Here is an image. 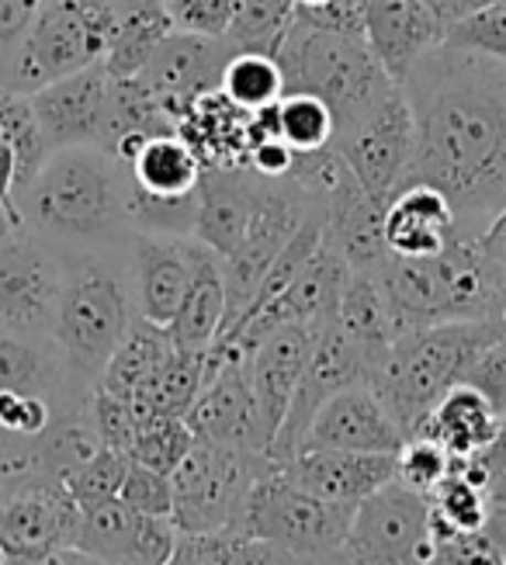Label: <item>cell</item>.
I'll return each mask as SVG.
<instances>
[{
	"mask_svg": "<svg viewBox=\"0 0 506 565\" xmlns=\"http://www.w3.org/2000/svg\"><path fill=\"white\" fill-rule=\"evenodd\" d=\"M413 160L402 184L438 188L457 236H482L506 205V63L438 45L402 81Z\"/></svg>",
	"mask_w": 506,
	"mask_h": 565,
	"instance_id": "6da1fadb",
	"label": "cell"
},
{
	"mask_svg": "<svg viewBox=\"0 0 506 565\" xmlns=\"http://www.w3.org/2000/svg\"><path fill=\"white\" fill-rule=\"evenodd\" d=\"M29 233L60 254L126 250L132 239L126 167L101 146H66L50 153L14 199Z\"/></svg>",
	"mask_w": 506,
	"mask_h": 565,
	"instance_id": "7a4b0ae2",
	"label": "cell"
},
{
	"mask_svg": "<svg viewBox=\"0 0 506 565\" xmlns=\"http://www.w3.org/2000/svg\"><path fill=\"white\" fill-rule=\"evenodd\" d=\"M122 250L63 254V288L53 319V343L63 354L66 372L84 382H98L108 358L136 323L132 281Z\"/></svg>",
	"mask_w": 506,
	"mask_h": 565,
	"instance_id": "3957f363",
	"label": "cell"
},
{
	"mask_svg": "<svg viewBox=\"0 0 506 565\" xmlns=\"http://www.w3.org/2000/svg\"><path fill=\"white\" fill-rule=\"evenodd\" d=\"M499 319H454L423 330H409L396 337L389 354L381 358L368 388L392 413V420L413 434L451 385L465 379L472 361L503 340Z\"/></svg>",
	"mask_w": 506,
	"mask_h": 565,
	"instance_id": "277c9868",
	"label": "cell"
},
{
	"mask_svg": "<svg viewBox=\"0 0 506 565\" xmlns=\"http://www.w3.org/2000/svg\"><path fill=\"white\" fill-rule=\"evenodd\" d=\"M274 60L284 77V94H312L323 102L336 132L375 111L396 87L365 39L309 29L302 21L288 24Z\"/></svg>",
	"mask_w": 506,
	"mask_h": 565,
	"instance_id": "5b68a950",
	"label": "cell"
},
{
	"mask_svg": "<svg viewBox=\"0 0 506 565\" xmlns=\"http://www.w3.org/2000/svg\"><path fill=\"white\" fill-rule=\"evenodd\" d=\"M115 0H45L32 29L0 60V87L35 94L94 63H105L118 24Z\"/></svg>",
	"mask_w": 506,
	"mask_h": 565,
	"instance_id": "8992f818",
	"label": "cell"
},
{
	"mask_svg": "<svg viewBox=\"0 0 506 565\" xmlns=\"http://www.w3.org/2000/svg\"><path fill=\"white\" fill-rule=\"evenodd\" d=\"M274 472L263 451L223 448L195 437V445L174 469V513L181 534H219L236 531L254 486Z\"/></svg>",
	"mask_w": 506,
	"mask_h": 565,
	"instance_id": "52a82bcc",
	"label": "cell"
},
{
	"mask_svg": "<svg viewBox=\"0 0 506 565\" xmlns=\"http://www.w3.org/2000/svg\"><path fill=\"white\" fill-rule=\"evenodd\" d=\"M351 518L354 507L309 497L274 469L254 486L236 534H250L305 562H320L344 548Z\"/></svg>",
	"mask_w": 506,
	"mask_h": 565,
	"instance_id": "ba28073f",
	"label": "cell"
},
{
	"mask_svg": "<svg viewBox=\"0 0 506 565\" xmlns=\"http://www.w3.org/2000/svg\"><path fill=\"white\" fill-rule=\"evenodd\" d=\"M433 552L427 497L396 479L354 507L341 548L347 565H430Z\"/></svg>",
	"mask_w": 506,
	"mask_h": 565,
	"instance_id": "9c48e42d",
	"label": "cell"
},
{
	"mask_svg": "<svg viewBox=\"0 0 506 565\" xmlns=\"http://www.w3.org/2000/svg\"><path fill=\"white\" fill-rule=\"evenodd\" d=\"M333 150L368 199L389 205L413 160V111H409L402 84H396L375 111L336 132Z\"/></svg>",
	"mask_w": 506,
	"mask_h": 565,
	"instance_id": "30bf717a",
	"label": "cell"
},
{
	"mask_svg": "<svg viewBox=\"0 0 506 565\" xmlns=\"http://www.w3.org/2000/svg\"><path fill=\"white\" fill-rule=\"evenodd\" d=\"M63 288V254L18 230L0 239V330L50 337Z\"/></svg>",
	"mask_w": 506,
	"mask_h": 565,
	"instance_id": "8fae6325",
	"label": "cell"
},
{
	"mask_svg": "<svg viewBox=\"0 0 506 565\" xmlns=\"http://www.w3.org/2000/svg\"><path fill=\"white\" fill-rule=\"evenodd\" d=\"M372 375H375V361L360 351L341 327L326 323L316 333V348L309 354V364L295 385V396L288 403L284 420L268 448L274 469H281V465H288L299 455L312 416H316L336 392H344L347 385H368Z\"/></svg>",
	"mask_w": 506,
	"mask_h": 565,
	"instance_id": "7c38bea8",
	"label": "cell"
},
{
	"mask_svg": "<svg viewBox=\"0 0 506 565\" xmlns=\"http://www.w3.org/2000/svg\"><path fill=\"white\" fill-rule=\"evenodd\" d=\"M80 507L56 479L35 472L0 482V552L8 562H35L77 542Z\"/></svg>",
	"mask_w": 506,
	"mask_h": 565,
	"instance_id": "4fadbf2b",
	"label": "cell"
},
{
	"mask_svg": "<svg viewBox=\"0 0 506 565\" xmlns=\"http://www.w3.org/2000/svg\"><path fill=\"white\" fill-rule=\"evenodd\" d=\"M184 420L191 434L212 440V445L268 455V434L260 427V413H257V399L250 388L244 351L215 343L205 354V382Z\"/></svg>",
	"mask_w": 506,
	"mask_h": 565,
	"instance_id": "5bb4252c",
	"label": "cell"
},
{
	"mask_svg": "<svg viewBox=\"0 0 506 565\" xmlns=\"http://www.w3.org/2000/svg\"><path fill=\"white\" fill-rule=\"evenodd\" d=\"M351 278V267L344 264V257L336 254L330 243L323 239L316 257L305 264V271L288 285L278 299H271L263 309H257L250 319L236 327V333H229L226 340H219L223 348H236L250 354L254 343L271 333L278 327H309V330H323L326 323H333L336 306H341L344 285Z\"/></svg>",
	"mask_w": 506,
	"mask_h": 565,
	"instance_id": "9a60e30c",
	"label": "cell"
},
{
	"mask_svg": "<svg viewBox=\"0 0 506 565\" xmlns=\"http://www.w3.org/2000/svg\"><path fill=\"white\" fill-rule=\"evenodd\" d=\"M229 56H233V45L226 39L171 32L160 42L153 60L142 66L139 81L153 90L166 118H171L174 126H181L187 111L195 108L202 97L219 90Z\"/></svg>",
	"mask_w": 506,
	"mask_h": 565,
	"instance_id": "2e32d148",
	"label": "cell"
},
{
	"mask_svg": "<svg viewBox=\"0 0 506 565\" xmlns=\"http://www.w3.org/2000/svg\"><path fill=\"white\" fill-rule=\"evenodd\" d=\"M202 257V243L195 236H157L132 233L129 239V281L136 316L166 330L177 309L187 299L195 281V267Z\"/></svg>",
	"mask_w": 506,
	"mask_h": 565,
	"instance_id": "e0dca14e",
	"label": "cell"
},
{
	"mask_svg": "<svg viewBox=\"0 0 506 565\" xmlns=\"http://www.w3.org/2000/svg\"><path fill=\"white\" fill-rule=\"evenodd\" d=\"M406 430L368 385H347L312 416L299 451H360V455H396Z\"/></svg>",
	"mask_w": 506,
	"mask_h": 565,
	"instance_id": "ac0fdd59",
	"label": "cell"
},
{
	"mask_svg": "<svg viewBox=\"0 0 506 565\" xmlns=\"http://www.w3.org/2000/svg\"><path fill=\"white\" fill-rule=\"evenodd\" d=\"M108 70L94 63L63 81L45 84L29 94L35 121L50 142V153L66 146H101L105 136V108H108Z\"/></svg>",
	"mask_w": 506,
	"mask_h": 565,
	"instance_id": "d6986e66",
	"label": "cell"
},
{
	"mask_svg": "<svg viewBox=\"0 0 506 565\" xmlns=\"http://www.w3.org/2000/svg\"><path fill=\"white\" fill-rule=\"evenodd\" d=\"M365 42L396 84L427 53L444 45V21L423 0H360Z\"/></svg>",
	"mask_w": 506,
	"mask_h": 565,
	"instance_id": "ffe728a7",
	"label": "cell"
},
{
	"mask_svg": "<svg viewBox=\"0 0 506 565\" xmlns=\"http://www.w3.org/2000/svg\"><path fill=\"white\" fill-rule=\"evenodd\" d=\"M316 333L309 327H278L263 333L247 354V375L257 399L260 427L268 434V448L284 420L288 403L295 396V385L309 364V354L316 348Z\"/></svg>",
	"mask_w": 506,
	"mask_h": 565,
	"instance_id": "44dd1931",
	"label": "cell"
},
{
	"mask_svg": "<svg viewBox=\"0 0 506 565\" xmlns=\"http://www.w3.org/2000/svg\"><path fill=\"white\" fill-rule=\"evenodd\" d=\"M302 493L357 507L375 489L396 479V455H360V451H299L278 469Z\"/></svg>",
	"mask_w": 506,
	"mask_h": 565,
	"instance_id": "7402d4cb",
	"label": "cell"
},
{
	"mask_svg": "<svg viewBox=\"0 0 506 565\" xmlns=\"http://www.w3.org/2000/svg\"><path fill=\"white\" fill-rule=\"evenodd\" d=\"M260 188L263 178H257L250 167H205L198 184V218L191 236L219 257L233 254L250 226Z\"/></svg>",
	"mask_w": 506,
	"mask_h": 565,
	"instance_id": "603a6c76",
	"label": "cell"
},
{
	"mask_svg": "<svg viewBox=\"0 0 506 565\" xmlns=\"http://www.w3.org/2000/svg\"><path fill=\"white\" fill-rule=\"evenodd\" d=\"M385 250L392 257H438L457 236L451 202L430 184H402L381 215Z\"/></svg>",
	"mask_w": 506,
	"mask_h": 565,
	"instance_id": "cb8c5ba5",
	"label": "cell"
},
{
	"mask_svg": "<svg viewBox=\"0 0 506 565\" xmlns=\"http://www.w3.org/2000/svg\"><path fill=\"white\" fill-rule=\"evenodd\" d=\"M506 416L482 396L469 382L451 385L444 396L427 409L423 420L413 427V434H427L441 440L454 461L475 458L482 448H489L496 434L503 430ZM409 437V434H406Z\"/></svg>",
	"mask_w": 506,
	"mask_h": 565,
	"instance_id": "d4e9b609",
	"label": "cell"
},
{
	"mask_svg": "<svg viewBox=\"0 0 506 565\" xmlns=\"http://www.w3.org/2000/svg\"><path fill=\"white\" fill-rule=\"evenodd\" d=\"M226 319V288H223V257L212 254L202 243V257L195 267V281L187 288V299L177 309L174 323L166 327V337L177 351L208 354L223 333Z\"/></svg>",
	"mask_w": 506,
	"mask_h": 565,
	"instance_id": "484cf974",
	"label": "cell"
},
{
	"mask_svg": "<svg viewBox=\"0 0 506 565\" xmlns=\"http://www.w3.org/2000/svg\"><path fill=\"white\" fill-rule=\"evenodd\" d=\"M122 167L129 188L153 194V199H184V194H195L205 170L198 153L177 132L147 139Z\"/></svg>",
	"mask_w": 506,
	"mask_h": 565,
	"instance_id": "4316f807",
	"label": "cell"
},
{
	"mask_svg": "<svg viewBox=\"0 0 506 565\" xmlns=\"http://www.w3.org/2000/svg\"><path fill=\"white\" fill-rule=\"evenodd\" d=\"M333 323L375 361V367L381 364V358L389 354V348L399 337L396 323H392V312H389V302H385L378 281L368 271H351Z\"/></svg>",
	"mask_w": 506,
	"mask_h": 565,
	"instance_id": "83f0119b",
	"label": "cell"
},
{
	"mask_svg": "<svg viewBox=\"0 0 506 565\" xmlns=\"http://www.w3.org/2000/svg\"><path fill=\"white\" fill-rule=\"evenodd\" d=\"M177 32L171 14L160 4V0H136V4L118 11V24L111 45L105 53V70L108 77H139L142 66L153 60V53L160 49V42Z\"/></svg>",
	"mask_w": 506,
	"mask_h": 565,
	"instance_id": "f1b7e54d",
	"label": "cell"
},
{
	"mask_svg": "<svg viewBox=\"0 0 506 565\" xmlns=\"http://www.w3.org/2000/svg\"><path fill=\"white\" fill-rule=\"evenodd\" d=\"M171 351H174V343H171V337H166V330L147 323V319H136L132 330L126 333L122 343H118V351L108 358L101 379L94 385L105 388L115 399L132 403L136 392L147 385V379L166 361Z\"/></svg>",
	"mask_w": 506,
	"mask_h": 565,
	"instance_id": "f546056e",
	"label": "cell"
},
{
	"mask_svg": "<svg viewBox=\"0 0 506 565\" xmlns=\"http://www.w3.org/2000/svg\"><path fill=\"white\" fill-rule=\"evenodd\" d=\"M202 382H205V354H187L174 348L129 403L136 413V424L147 420V416H177V420H184L198 399Z\"/></svg>",
	"mask_w": 506,
	"mask_h": 565,
	"instance_id": "4dcf8cb0",
	"label": "cell"
},
{
	"mask_svg": "<svg viewBox=\"0 0 506 565\" xmlns=\"http://www.w3.org/2000/svg\"><path fill=\"white\" fill-rule=\"evenodd\" d=\"M166 565H312V562L271 542H260V537L219 531V534H181Z\"/></svg>",
	"mask_w": 506,
	"mask_h": 565,
	"instance_id": "1f68e13d",
	"label": "cell"
},
{
	"mask_svg": "<svg viewBox=\"0 0 506 565\" xmlns=\"http://www.w3.org/2000/svg\"><path fill=\"white\" fill-rule=\"evenodd\" d=\"M66 372L60 348H45V337L0 330V392L45 396Z\"/></svg>",
	"mask_w": 506,
	"mask_h": 565,
	"instance_id": "d6a6232c",
	"label": "cell"
},
{
	"mask_svg": "<svg viewBox=\"0 0 506 565\" xmlns=\"http://www.w3.org/2000/svg\"><path fill=\"white\" fill-rule=\"evenodd\" d=\"M142 513L129 510L122 500H105L80 507V524H77V542L74 548H84L98 558L136 565V531H139Z\"/></svg>",
	"mask_w": 506,
	"mask_h": 565,
	"instance_id": "836d02e7",
	"label": "cell"
},
{
	"mask_svg": "<svg viewBox=\"0 0 506 565\" xmlns=\"http://www.w3.org/2000/svg\"><path fill=\"white\" fill-rule=\"evenodd\" d=\"M427 503H430L433 534H475L486 531L493 518V503L486 497V489L475 486L465 472H457L454 465L427 493Z\"/></svg>",
	"mask_w": 506,
	"mask_h": 565,
	"instance_id": "e575fe53",
	"label": "cell"
},
{
	"mask_svg": "<svg viewBox=\"0 0 506 565\" xmlns=\"http://www.w3.org/2000/svg\"><path fill=\"white\" fill-rule=\"evenodd\" d=\"M219 94L244 115L274 108L284 97V77H281L278 60L268 53H244V49H233V56L223 70Z\"/></svg>",
	"mask_w": 506,
	"mask_h": 565,
	"instance_id": "d590c367",
	"label": "cell"
},
{
	"mask_svg": "<svg viewBox=\"0 0 506 565\" xmlns=\"http://www.w3.org/2000/svg\"><path fill=\"white\" fill-rule=\"evenodd\" d=\"M295 21V0H236V14L226 32V42L244 53L274 56L278 45Z\"/></svg>",
	"mask_w": 506,
	"mask_h": 565,
	"instance_id": "8d00e7d4",
	"label": "cell"
},
{
	"mask_svg": "<svg viewBox=\"0 0 506 565\" xmlns=\"http://www.w3.org/2000/svg\"><path fill=\"white\" fill-rule=\"evenodd\" d=\"M274 126L292 153H320L333 146L336 121L323 102L312 94H284L274 105Z\"/></svg>",
	"mask_w": 506,
	"mask_h": 565,
	"instance_id": "74e56055",
	"label": "cell"
},
{
	"mask_svg": "<svg viewBox=\"0 0 506 565\" xmlns=\"http://www.w3.org/2000/svg\"><path fill=\"white\" fill-rule=\"evenodd\" d=\"M0 132L8 136L11 150H14V163H18V191H25V184L39 174V167L50 160V142H45L32 102L25 94H4L0 97Z\"/></svg>",
	"mask_w": 506,
	"mask_h": 565,
	"instance_id": "f35d334b",
	"label": "cell"
},
{
	"mask_svg": "<svg viewBox=\"0 0 506 565\" xmlns=\"http://www.w3.org/2000/svg\"><path fill=\"white\" fill-rule=\"evenodd\" d=\"M191 445H195V434H191L187 420H177V416H147V420L136 424L129 461L147 465V469L160 476H174Z\"/></svg>",
	"mask_w": 506,
	"mask_h": 565,
	"instance_id": "ab89813d",
	"label": "cell"
},
{
	"mask_svg": "<svg viewBox=\"0 0 506 565\" xmlns=\"http://www.w3.org/2000/svg\"><path fill=\"white\" fill-rule=\"evenodd\" d=\"M126 472H129V455L101 445L84 465H77L74 472H66L60 479V486L66 489L69 500L77 507H90V503L118 500V489H122Z\"/></svg>",
	"mask_w": 506,
	"mask_h": 565,
	"instance_id": "60d3db41",
	"label": "cell"
},
{
	"mask_svg": "<svg viewBox=\"0 0 506 565\" xmlns=\"http://www.w3.org/2000/svg\"><path fill=\"white\" fill-rule=\"evenodd\" d=\"M444 45L506 63V4L493 0V4L444 24Z\"/></svg>",
	"mask_w": 506,
	"mask_h": 565,
	"instance_id": "b9f144b4",
	"label": "cell"
},
{
	"mask_svg": "<svg viewBox=\"0 0 506 565\" xmlns=\"http://www.w3.org/2000/svg\"><path fill=\"white\" fill-rule=\"evenodd\" d=\"M454 458L441 440H433L427 434H409L402 440V448L396 451V482H402L413 493H430L448 472H451Z\"/></svg>",
	"mask_w": 506,
	"mask_h": 565,
	"instance_id": "7bdbcfd3",
	"label": "cell"
},
{
	"mask_svg": "<svg viewBox=\"0 0 506 565\" xmlns=\"http://www.w3.org/2000/svg\"><path fill=\"white\" fill-rule=\"evenodd\" d=\"M118 500H122L129 510L142 513V518H171L174 513V486L171 476H160L147 465L129 461V472L122 479V489H118Z\"/></svg>",
	"mask_w": 506,
	"mask_h": 565,
	"instance_id": "ee69618b",
	"label": "cell"
},
{
	"mask_svg": "<svg viewBox=\"0 0 506 565\" xmlns=\"http://www.w3.org/2000/svg\"><path fill=\"white\" fill-rule=\"evenodd\" d=\"M87 416H90V427H94V434H98V440L105 448L129 455L132 437H136V413H132L129 403L115 399V396H108L105 388L94 385Z\"/></svg>",
	"mask_w": 506,
	"mask_h": 565,
	"instance_id": "f6af8a7d",
	"label": "cell"
},
{
	"mask_svg": "<svg viewBox=\"0 0 506 565\" xmlns=\"http://www.w3.org/2000/svg\"><path fill=\"white\" fill-rule=\"evenodd\" d=\"M163 8L171 14L177 32L226 39L233 14H236V0H171V4H163Z\"/></svg>",
	"mask_w": 506,
	"mask_h": 565,
	"instance_id": "bcb514c9",
	"label": "cell"
},
{
	"mask_svg": "<svg viewBox=\"0 0 506 565\" xmlns=\"http://www.w3.org/2000/svg\"><path fill=\"white\" fill-rule=\"evenodd\" d=\"M53 424V406L45 396L25 392H0V434L39 440Z\"/></svg>",
	"mask_w": 506,
	"mask_h": 565,
	"instance_id": "7dc6e473",
	"label": "cell"
},
{
	"mask_svg": "<svg viewBox=\"0 0 506 565\" xmlns=\"http://www.w3.org/2000/svg\"><path fill=\"white\" fill-rule=\"evenodd\" d=\"M438 552L430 565H506L503 548L489 537V531L475 534H433Z\"/></svg>",
	"mask_w": 506,
	"mask_h": 565,
	"instance_id": "c3c4849f",
	"label": "cell"
},
{
	"mask_svg": "<svg viewBox=\"0 0 506 565\" xmlns=\"http://www.w3.org/2000/svg\"><path fill=\"white\" fill-rule=\"evenodd\" d=\"M462 382L478 388L482 396H486L506 416V337L496 340L493 348H486L472 361V367L465 372Z\"/></svg>",
	"mask_w": 506,
	"mask_h": 565,
	"instance_id": "681fc988",
	"label": "cell"
},
{
	"mask_svg": "<svg viewBox=\"0 0 506 565\" xmlns=\"http://www.w3.org/2000/svg\"><path fill=\"white\" fill-rule=\"evenodd\" d=\"M295 21L309 24V29L323 32H341L365 39V21H360V0H326L316 8H295Z\"/></svg>",
	"mask_w": 506,
	"mask_h": 565,
	"instance_id": "f907efd6",
	"label": "cell"
},
{
	"mask_svg": "<svg viewBox=\"0 0 506 565\" xmlns=\"http://www.w3.org/2000/svg\"><path fill=\"white\" fill-rule=\"evenodd\" d=\"M177 524L171 518H139L136 531V565H166L177 548Z\"/></svg>",
	"mask_w": 506,
	"mask_h": 565,
	"instance_id": "816d5d0a",
	"label": "cell"
},
{
	"mask_svg": "<svg viewBox=\"0 0 506 565\" xmlns=\"http://www.w3.org/2000/svg\"><path fill=\"white\" fill-rule=\"evenodd\" d=\"M45 0H0V60L25 39Z\"/></svg>",
	"mask_w": 506,
	"mask_h": 565,
	"instance_id": "f5cc1de1",
	"label": "cell"
},
{
	"mask_svg": "<svg viewBox=\"0 0 506 565\" xmlns=\"http://www.w3.org/2000/svg\"><path fill=\"white\" fill-rule=\"evenodd\" d=\"M478 247H482V257H486L489 275L499 288V299L506 306V205L489 218V226L482 230Z\"/></svg>",
	"mask_w": 506,
	"mask_h": 565,
	"instance_id": "db71d44e",
	"label": "cell"
},
{
	"mask_svg": "<svg viewBox=\"0 0 506 565\" xmlns=\"http://www.w3.org/2000/svg\"><path fill=\"white\" fill-rule=\"evenodd\" d=\"M4 565H122V562H108V558H98L84 548L66 545V548H53L50 555H42L35 562H4Z\"/></svg>",
	"mask_w": 506,
	"mask_h": 565,
	"instance_id": "11a10c76",
	"label": "cell"
},
{
	"mask_svg": "<svg viewBox=\"0 0 506 565\" xmlns=\"http://www.w3.org/2000/svg\"><path fill=\"white\" fill-rule=\"evenodd\" d=\"M14 191H18V163H14V150H11L8 136L0 132V202L11 205V209L18 212V205H14Z\"/></svg>",
	"mask_w": 506,
	"mask_h": 565,
	"instance_id": "9f6ffc18",
	"label": "cell"
},
{
	"mask_svg": "<svg viewBox=\"0 0 506 565\" xmlns=\"http://www.w3.org/2000/svg\"><path fill=\"white\" fill-rule=\"evenodd\" d=\"M423 4L438 14L444 24H451V21H457V18H465V14H472V11H478V8H486V4H493V0H423Z\"/></svg>",
	"mask_w": 506,
	"mask_h": 565,
	"instance_id": "6f0895ef",
	"label": "cell"
},
{
	"mask_svg": "<svg viewBox=\"0 0 506 565\" xmlns=\"http://www.w3.org/2000/svg\"><path fill=\"white\" fill-rule=\"evenodd\" d=\"M486 531H489V537H493V542H496V545L503 548V555H506V507H496V510H493V518H489Z\"/></svg>",
	"mask_w": 506,
	"mask_h": 565,
	"instance_id": "680465c9",
	"label": "cell"
},
{
	"mask_svg": "<svg viewBox=\"0 0 506 565\" xmlns=\"http://www.w3.org/2000/svg\"><path fill=\"white\" fill-rule=\"evenodd\" d=\"M18 230H25V223H21V215H18L11 205L0 202V239H8V236L18 233Z\"/></svg>",
	"mask_w": 506,
	"mask_h": 565,
	"instance_id": "91938a15",
	"label": "cell"
},
{
	"mask_svg": "<svg viewBox=\"0 0 506 565\" xmlns=\"http://www.w3.org/2000/svg\"><path fill=\"white\" fill-rule=\"evenodd\" d=\"M312 565H347V562H344V555H341V552H336V555H330V558H320V562H312Z\"/></svg>",
	"mask_w": 506,
	"mask_h": 565,
	"instance_id": "94428289",
	"label": "cell"
},
{
	"mask_svg": "<svg viewBox=\"0 0 506 565\" xmlns=\"http://www.w3.org/2000/svg\"><path fill=\"white\" fill-rule=\"evenodd\" d=\"M316 4H326V0H295V8H316Z\"/></svg>",
	"mask_w": 506,
	"mask_h": 565,
	"instance_id": "6125c7cd",
	"label": "cell"
},
{
	"mask_svg": "<svg viewBox=\"0 0 506 565\" xmlns=\"http://www.w3.org/2000/svg\"><path fill=\"white\" fill-rule=\"evenodd\" d=\"M4 94H8V90H4V87H0V97H4Z\"/></svg>",
	"mask_w": 506,
	"mask_h": 565,
	"instance_id": "be15d7a7",
	"label": "cell"
},
{
	"mask_svg": "<svg viewBox=\"0 0 506 565\" xmlns=\"http://www.w3.org/2000/svg\"><path fill=\"white\" fill-rule=\"evenodd\" d=\"M160 4H171V0H160Z\"/></svg>",
	"mask_w": 506,
	"mask_h": 565,
	"instance_id": "e7e4bbea",
	"label": "cell"
},
{
	"mask_svg": "<svg viewBox=\"0 0 506 565\" xmlns=\"http://www.w3.org/2000/svg\"><path fill=\"white\" fill-rule=\"evenodd\" d=\"M499 4H506V0H499Z\"/></svg>",
	"mask_w": 506,
	"mask_h": 565,
	"instance_id": "03108f58",
	"label": "cell"
}]
</instances>
